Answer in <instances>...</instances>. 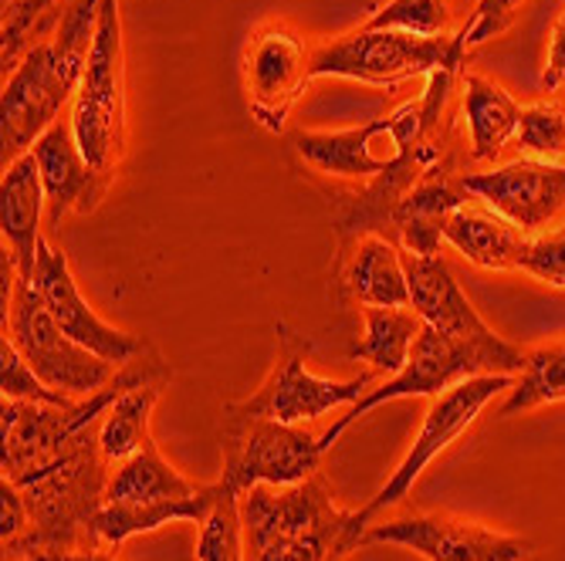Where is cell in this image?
Listing matches in <instances>:
<instances>
[{
	"instance_id": "obj_6",
	"label": "cell",
	"mask_w": 565,
	"mask_h": 561,
	"mask_svg": "<svg viewBox=\"0 0 565 561\" xmlns=\"http://www.w3.org/2000/svg\"><path fill=\"white\" fill-rule=\"evenodd\" d=\"M525 355L529 352H522V348L519 352H491V348H481V345H471V342H457V338L424 325L417 342H414V352H409L406 369L399 376H390L376 389H370L359 402H352L345 410V417L322 433V443L332 450V443L355 420L370 417L383 402L406 399V396L437 399L450 386L475 379V376H519L525 369Z\"/></svg>"
},
{
	"instance_id": "obj_4",
	"label": "cell",
	"mask_w": 565,
	"mask_h": 561,
	"mask_svg": "<svg viewBox=\"0 0 565 561\" xmlns=\"http://www.w3.org/2000/svg\"><path fill=\"white\" fill-rule=\"evenodd\" d=\"M68 119L88 166L113 186L126 157V44L119 0H102L88 68Z\"/></svg>"
},
{
	"instance_id": "obj_17",
	"label": "cell",
	"mask_w": 565,
	"mask_h": 561,
	"mask_svg": "<svg viewBox=\"0 0 565 561\" xmlns=\"http://www.w3.org/2000/svg\"><path fill=\"white\" fill-rule=\"evenodd\" d=\"M335 278L345 301L359 309H409L403 250L383 234H363L339 244Z\"/></svg>"
},
{
	"instance_id": "obj_25",
	"label": "cell",
	"mask_w": 565,
	"mask_h": 561,
	"mask_svg": "<svg viewBox=\"0 0 565 561\" xmlns=\"http://www.w3.org/2000/svg\"><path fill=\"white\" fill-rule=\"evenodd\" d=\"M200 487L186 481L157 443H146L132 461L113 467L106 484V500H163V497H190Z\"/></svg>"
},
{
	"instance_id": "obj_22",
	"label": "cell",
	"mask_w": 565,
	"mask_h": 561,
	"mask_svg": "<svg viewBox=\"0 0 565 561\" xmlns=\"http://www.w3.org/2000/svg\"><path fill=\"white\" fill-rule=\"evenodd\" d=\"M465 116L471 132V160L491 163L498 152L519 136L522 106L491 78L468 72L465 78Z\"/></svg>"
},
{
	"instance_id": "obj_16",
	"label": "cell",
	"mask_w": 565,
	"mask_h": 561,
	"mask_svg": "<svg viewBox=\"0 0 565 561\" xmlns=\"http://www.w3.org/2000/svg\"><path fill=\"white\" fill-rule=\"evenodd\" d=\"M31 152L38 160L47 196V227H62V220L72 214H92L106 199L109 183L88 166L72 119H58L31 145Z\"/></svg>"
},
{
	"instance_id": "obj_23",
	"label": "cell",
	"mask_w": 565,
	"mask_h": 561,
	"mask_svg": "<svg viewBox=\"0 0 565 561\" xmlns=\"http://www.w3.org/2000/svg\"><path fill=\"white\" fill-rule=\"evenodd\" d=\"M366 335L349 348V359L370 363L373 373L399 376L409 363V352L424 328L414 309H363Z\"/></svg>"
},
{
	"instance_id": "obj_32",
	"label": "cell",
	"mask_w": 565,
	"mask_h": 561,
	"mask_svg": "<svg viewBox=\"0 0 565 561\" xmlns=\"http://www.w3.org/2000/svg\"><path fill=\"white\" fill-rule=\"evenodd\" d=\"M519 271L548 288H565V227L529 237L519 258Z\"/></svg>"
},
{
	"instance_id": "obj_36",
	"label": "cell",
	"mask_w": 565,
	"mask_h": 561,
	"mask_svg": "<svg viewBox=\"0 0 565 561\" xmlns=\"http://www.w3.org/2000/svg\"><path fill=\"white\" fill-rule=\"evenodd\" d=\"M47 561H122V558L109 544H88V548H75V551L55 554V558H47Z\"/></svg>"
},
{
	"instance_id": "obj_7",
	"label": "cell",
	"mask_w": 565,
	"mask_h": 561,
	"mask_svg": "<svg viewBox=\"0 0 565 561\" xmlns=\"http://www.w3.org/2000/svg\"><path fill=\"white\" fill-rule=\"evenodd\" d=\"M329 446L322 436L308 433L291 423H278L268 417L244 413L237 402H224L221 410V456L224 474L221 481L244 494L258 484L291 487L312 474H319L322 456Z\"/></svg>"
},
{
	"instance_id": "obj_5",
	"label": "cell",
	"mask_w": 565,
	"mask_h": 561,
	"mask_svg": "<svg viewBox=\"0 0 565 561\" xmlns=\"http://www.w3.org/2000/svg\"><path fill=\"white\" fill-rule=\"evenodd\" d=\"M468 51L457 34H409L359 28L312 51V78H352L363 85H399L430 78L434 72H460Z\"/></svg>"
},
{
	"instance_id": "obj_8",
	"label": "cell",
	"mask_w": 565,
	"mask_h": 561,
	"mask_svg": "<svg viewBox=\"0 0 565 561\" xmlns=\"http://www.w3.org/2000/svg\"><path fill=\"white\" fill-rule=\"evenodd\" d=\"M4 338L14 342L24 363L38 373V379L47 389L72 399H88L119 376V366L106 363L102 355L78 345L55 325L41 294L24 278H18L11 309L4 312Z\"/></svg>"
},
{
	"instance_id": "obj_2",
	"label": "cell",
	"mask_w": 565,
	"mask_h": 561,
	"mask_svg": "<svg viewBox=\"0 0 565 561\" xmlns=\"http://www.w3.org/2000/svg\"><path fill=\"white\" fill-rule=\"evenodd\" d=\"M102 0H72L58 28L38 41L4 82L0 98V145L4 166L31 152V145L72 109L85 78L98 31Z\"/></svg>"
},
{
	"instance_id": "obj_3",
	"label": "cell",
	"mask_w": 565,
	"mask_h": 561,
	"mask_svg": "<svg viewBox=\"0 0 565 561\" xmlns=\"http://www.w3.org/2000/svg\"><path fill=\"white\" fill-rule=\"evenodd\" d=\"M241 521L244 561H339L355 548L352 511L335 504L322 471L291 487L244 490Z\"/></svg>"
},
{
	"instance_id": "obj_34",
	"label": "cell",
	"mask_w": 565,
	"mask_h": 561,
	"mask_svg": "<svg viewBox=\"0 0 565 561\" xmlns=\"http://www.w3.org/2000/svg\"><path fill=\"white\" fill-rule=\"evenodd\" d=\"M31 525V511H28V500L21 494V487H14L8 477L0 481V541L14 544L24 538Z\"/></svg>"
},
{
	"instance_id": "obj_31",
	"label": "cell",
	"mask_w": 565,
	"mask_h": 561,
	"mask_svg": "<svg viewBox=\"0 0 565 561\" xmlns=\"http://www.w3.org/2000/svg\"><path fill=\"white\" fill-rule=\"evenodd\" d=\"M0 392L4 399H18V402H51V406H72L78 399L62 396L55 389H47L38 373L24 363V355L14 348L11 338L0 342Z\"/></svg>"
},
{
	"instance_id": "obj_9",
	"label": "cell",
	"mask_w": 565,
	"mask_h": 561,
	"mask_svg": "<svg viewBox=\"0 0 565 561\" xmlns=\"http://www.w3.org/2000/svg\"><path fill=\"white\" fill-rule=\"evenodd\" d=\"M511 386H515V376H475V379H465L450 386L447 392H440L430 410L424 417V427L414 440V446L406 450L403 464L390 474V481L376 490V497L363 507V511H352V538H355V548L359 541H363L366 528L373 525L376 515H383L386 507L399 504L409 490H414V484L424 477V471L437 461V456L460 436L468 433L475 427V420L484 413V406L508 392Z\"/></svg>"
},
{
	"instance_id": "obj_24",
	"label": "cell",
	"mask_w": 565,
	"mask_h": 561,
	"mask_svg": "<svg viewBox=\"0 0 565 561\" xmlns=\"http://www.w3.org/2000/svg\"><path fill=\"white\" fill-rule=\"evenodd\" d=\"M167 382H142L129 392H122L106 417L98 423V453L102 461L113 467L132 461V456L152 440L149 436V420H152V406L160 399V389Z\"/></svg>"
},
{
	"instance_id": "obj_30",
	"label": "cell",
	"mask_w": 565,
	"mask_h": 561,
	"mask_svg": "<svg viewBox=\"0 0 565 561\" xmlns=\"http://www.w3.org/2000/svg\"><path fill=\"white\" fill-rule=\"evenodd\" d=\"M450 21V0H390L383 11H376L366 28L373 31H409V34H447Z\"/></svg>"
},
{
	"instance_id": "obj_29",
	"label": "cell",
	"mask_w": 565,
	"mask_h": 561,
	"mask_svg": "<svg viewBox=\"0 0 565 561\" xmlns=\"http://www.w3.org/2000/svg\"><path fill=\"white\" fill-rule=\"evenodd\" d=\"M515 145L525 152V160L539 163H558L565 160V106L555 98L535 101V106L522 109Z\"/></svg>"
},
{
	"instance_id": "obj_21",
	"label": "cell",
	"mask_w": 565,
	"mask_h": 561,
	"mask_svg": "<svg viewBox=\"0 0 565 561\" xmlns=\"http://www.w3.org/2000/svg\"><path fill=\"white\" fill-rule=\"evenodd\" d=\"M444 240L481 271H511L519 268L529 237L519 227H511L504 217H498L494 211H478L465 203V207H457L447 217Z\"/></svg>"
},
{
	"instance_id": "obj_15",
	"label": "cell",
	"mask_w": 565,
	"mask_h": 561,
	"mask_svg": "<svg viewBox=\"0 0 565 561\" xmlns=\"http://www.w3.org/2000/svg\"><path fill=\"white\" fill-rule=\"evenodd\" d=\"M403 265H406V281H409V309L424 319V325L457 342H471L491 352H519V345L494 335L488 322L475 312V304L460 291V281L454 278L450 265L440 253H434V258L403 253Z\"/></svg>"
},
{
	"instance_id": "obj_11",
	"label": "cell",
	"mask_w": 565,
	"mask_h": 561,
	"mask_svg": "<svg viewBox=\"0 0 565 561\" xmlns=\"http://www.w3.org/2000/svg\"><path fill=\"white\" fill-rule=\"evenodd\" d=\"M308 78H312V51L288 24L268 21L250 31L241 55V82L247 112L265 132H285Z\"/></svg>"
},
{
	"instance_id": "obj_26",
	"label": "cell",
	"mask_w": 565,
	"mask_h": 561,
	"mask_svg": "<svg viewBox=\"0 0 565 561\" xmlns=\"http://www.w3.org/2000/svg\"><path fill=\"white\" fill-rule=\"evenodd\" d=\"M552 402H565V342H548L525 355V369L504 392L498 417L508 420Z\"/></svg>"
},
{
	"instance_id": "obj_10",
	"label": "cell",
	"mask_w": 565,
	"mask_h": 561,
	"mask_svg": "<svg viewBox=\"0 0 565 561\" xmlns=\"http://www.w3.org/2000/svg\"><path fill=\"white\" fill-rule=\"evenodd\" d=\"M275 332H278V363H275L271 376L262 382V389L254 396L234 399L244 413L301 427V423H312V420L326 417L329 410H335V406H352L370 392V386L376 379L373 369L359 373L355 379H345V382L319 379L305 366L308 352H312V342L288 332L285 325H278Z\"/></svg>"
},
{
	"instance_id": "obj_27",
	"label": "cell",
	"mask_w": 565,
	"mask_h": 561,
	"mask_svg": "<svg viewBox=\"0 0 565 561\" xmlns=\"http://www.w3.org/2000/svg\"><path fill=\"white\" fill-rule=\"evenodd\" d=\"M72 0H0V62L14 72L28 51L58 28Z\"/></svg>"
},
{
	"instance_id": "obj_19",
	"label": "cell",
	"mask_w": 565,
	"mask_h": 561,
	"mask_svg": "<svg viewBox=\"0 0 565 561\" xmlns=\"http://www.w3.org/2000/svg\"><path fill=\"white\" fill-rule=\"evenodd\" d=\"M465 183H454L450 173H444V163L434 166L420 183L406 190V196L393 211V240L403 253H417V258H434L440 253L444 224L447 217L468 203Z\"/></svg>"
},
{
	"instance_id": "obj_18",
	"label": "cell",
	"mask_w": 565,
	"mask_h": 561,
	"mask_svg": "<svg viewBox=\"0 0 565 561\" xmlns=\"http://www.w3.org/2000/svg\"><path fill=\"white\" fill-rule=\"evenodd\" d=\"M41 220H47V196L34 152H24L4 166V183H0V234L24 281L34 278L38 247L44 237Z\"/></svg>"
},
{
	"instance_id": "obj_28",
	"label": "cell",
	"mask_w": 565,
	"mask_h": 561,
	"mask_svg": "<svg viewBox=\"0 0 565 561\" xmlns=\"http://www.w3.org/2000/svg\"><path fill=\"white\" fill-rule=\"evenodd\" d=\"M196 561H244V521H241V494L221 481V497L211 515L200 521Z\"/></svg>"
},
{
	"instance_id": "obj_33",
	"label": "cell",
	"mask_w": 565,
	"mask_h": 561,
	"mask_svg": "<svg viewBox=\"0 0 565 561\" xmlns=\"http://www.w3.org/2000/svg\"><path fill=\"white\" fill-rule=\"evenodd\" d=\"M522 8H525V0H478L475 18L465 24V31L457 34L468 55L475 47H481V44L494 41L498 34H504L511 24L519 21Z\"/></svg>"
},
{
	"instance_id": "obj_35",
	"label": "cell",
	"mask_w": 565,
	"mask_h": 561,
	"mask_svg": "<svg viewBox=\"0 0 565 561\" xmlns=\"http://www.w3.org/2000/svg\"><path fill=\"white\" fill-rule=\"evenodd\" d=\"M562 85H565V8L552 24L548 55H545V68H542V91H558Z\"/></svg>"
},
{
	"instance_id": "obj_1",
	"label": "cell",
	"mask_w": 565,
	"mask_h": 561,
	"mask_svg": "<svg viewBox=\"0 0 565 561\" xmlns=\"http://www.w3.org/2000/svg\"><path fill=\"white\" fill-rule=\"evenodd\" d=\"M457 72H434L427 91L386 119L342 132H298L291 139L298 160L316 173L339 180H366L335 214L339 244L383 234L393 240V211L406 190L440 166V116Z\"/></svg>"
},
{
	"instance_id": "obj_12",
	"label": "cell",
	"mask_w": 565,
	"mask_h": 561,
	"mask_svg": "<svg viewBox=\"0 0 565 561\" xmlns=\"http://www.w3.org/2000/svg\"><path fill=\"white\" fill-rule=\"evenodd\" d=\"M31 284L41 294L44 309H47L51 319H55V325L65 335H72L78 345H85L95 355H102L106 363L122 369V366H129L132 359H139V355L149 348V342L142 335L122 332V328L109 325L102 315H95V309L78 291V281H75L72 265H68V253L58 250L47 237H41Z\"/></svg>"
},
{
	"instance_id": "obj_20",
	"label": "cell",
	"mask_w": 565,
	"mask_h": 561,
	"mask_svg": "<svg viewBox=\"0 0 565 561\" xmlns=\"http://www.w3.org/2000/svg\"><path fill=\"white\" fill-rule=\"evenodd\" d=\"M221 497V481L200 487L190 497H163V500H106L92 521L95 544L119 548L136 535H149L170 521H203Z\"/></svg>"
},
{
	"instance_id": "obj_14",
	"label": "cell",
	"mask_w": 565,
	"mask_h": 561,
	"mask_svg": "<svg viewBox=\"0 0 565 561\" xmlns=\"http://www.w3.org/2000/svg\"><path fill=\"white\" fill-rule=\"evenodd\" d=\"M460 183L525 237L539 234L565 211V163L515 160L488 173H471Z\"/></svg>"
},
{
	"instance_id": "obj_13",
	"label": "cell",
	"mask_w": 565,
	"mask_h": 561,
	"mask_svg": "<svg viewBox=\"0 0 565 561\" xmlns=\"http://www.w3.org/2000/svg\"><path fill=\"white\" fill-rule=\"evenodd\" d=\"M359 544H399L427 561H525L532 551L519 535L447 515H414L370 525Z\"/></svg>"
}]
</instances>
